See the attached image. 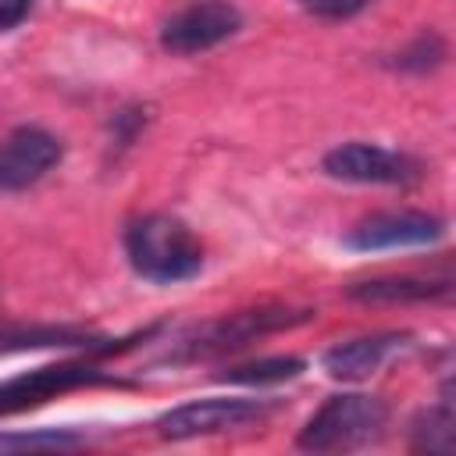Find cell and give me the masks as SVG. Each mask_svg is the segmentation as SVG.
I'll return each instance as SVG.
<instances>
[{"label":"cell","instance_id":"8fae6325","mask_svg":"<svg viewBox=\"0 0 456 456\" xmlns=\"http://www.w3.org/2000/svg\"><path fill=\"white\" fill-rule=\"evenodd\" d=\"M349 299L356 303H417V299H435L449 296V281H424V278H367L346 289Z\"/></svg>","mask_w":456,"mask_h":456},{"label":"cell","instance_id":"4fadbf2b","mask_svg":"<svg viewBox=\"0 0 456 456\" xmlns=\"http://www.w3.org/2000/svg\"><path fill=\"white\" fill-rule=\"evenodd\" d=\"M413 449H428V452H449L452 449V406H449V399L417 417Z\"/></svg>","mask_w":456,"mask_h":456},{"label":"cell","instance_id":"52a82bcc","mask_svg":"<svg viewBox=\"0 0 456 456\" xmlns=\"http://www.w3.org/2000/svg\"><path fill=\"white\" fill-rule=\"evenodd\" d=\"M242 28V14L235 4L228 0H196L189 7H182L178 14H171L160 28V46L167 53L189 57V53H203L224 39H232Z\"/></svg>","mask_w":456,"mask_h":456},{"label":"cell","instance_id":"7a4b0ae2","mask_svg":"<svg viewBox=\"0 0 456 456\" xmlns=\"http://www.w3.org/2000/svg\"><path fill=\"white\" fill-rule=\"evenodd\" d=\"M388 406L378 395L363 392H342L331 395L299 431V449L310 452H346L370 445L385 435Z\"/></svg>","mask_w":456,"mask_h":456},{"label":"cell","instance_id":"2e32d148","mask_svg":"<svg viewBox=\"0 0 456 456\" xmlns=\"http://www.w3.org/2000/svg\"><path fill=\"white\" fill-rule=\"evenodd\" d=\"M310 14H317V18H331V21H338V18H353V14H360L363 7H370L374 0H299Z\"/></svg>","mask_w":456,"mask_h":456},{"label":"cell","instance_id":"5bb4252c","mask_svg":"<svg viewBox=\"0 0 456 456\" xmlns=\"http://www.w3.org/2000/svg\"><path fill=\"white\" fill-rule=\"evenodd\" d=\"M86 435L78 431H18V435H0V452H32V449H78Z\"/></svg>","mask_w":456,"mask_h":456},{"label":"cell","instance_id":"277c9868","mask_svg":"<svg viewBox=\"0 0 456 456\" xmlns=\"http://www.w3.org/2000/svg\"><path fill=\"white\" fill-rule=\"evenodd\" d=\"M89 385H121L114 374L100 370L89 360H75V363H50V367H36L25 370L18 378L0 381V417L18 413V410H32L39 403H50L71 388H89Z\"/></svg>","mask_w":456,"mask_h":456},{"label":"cell","instance_id":"ba28073f","mask_svg":"<svg viewBox=\"0 0 456 456\" xmlns=\"http://www.w3.org/2000/svg\"><path fill=\"white\" fill-rule=\"evenodd\" d=\"M445 235V221L424 210H388L360 221L342 242L349 249H403V246H431Z\"/></svg>","mask_w":456,"mask_h":456},{"label":"cell","instance_id":"5b68a950","mask_svg":"<svg viewBox=\"0 0 456 456\" xmlns=\"http://www.w3.org/2000/svg\"><path fill=\"white\" fill-rule=\"evenodd\" d=\"M321 167L324 175L338 182H356V185H410L424 171L417 157L385 150L374 142H342L324 153Z\"/></svg>","mask_w":456,"mask_h":456},{"label":"cell","instance_id":"7c38bea8","mask_svg":"<svg viewBox=\"0 0 456 456\" xmlns=\"http://www.w3.org/2000/svg\"><path fill=\"white\" fill-rule=\"evenodd\" d=\"M299 374H303V360L299 356H264V360H253V363L224 370L221 378L235 381V385H281V381H292Z\"/></svg>","mask_w":456,"mask_h":456},{"label":"cell","instance_id":"6da1fadb","mask_svg":"<svg viewBox=\"0 0 456 456\" xmlns=\"http://www.w3.org/2000/svg\"><path fill=\"white\" fill-rule=\"evenodd\" d=\"M125 253L139 278L157 285L189 281L203 267V246L182 217L146 214L125 228Z\"/></svg>","mask_w":456,"mask_h":456},{"label":"cell","instance_id":"8992f818","mask_svg":"<svg viewBox=\"0 0 456 456\" xmlns=\"http://www.w3.org/2000/svg\"><path fill=\"white\" fill-rule=\"evenodd\" d=\"M271 403L264 399H196L185 406H175L157 417V435L182 442V438H200V435H221L246 428L260 417H267Z\"/></svg>","mask_w":456,"mask_h":456},{"label":"cell","instance_id":"9a60e30c","mask_svg":"<svg viewBox=\"0 0 456 456\" xmlns=\"http://www.w3.org/2000/svg\"><path fill=\"white\" fill-rule=\"evenodd\" d=\"M442 53H445V46H442L435 36H420V39L399 57V64H403V68H417V71H424L428 64H438Z\"/></svg>","mask_w":456,"mask_h":456},{"label":"cell","instance_id":"e0dca14e","mask_svg":"<svg viewBox=\"0 0 456 456\" xmlns=\"http://www.w3.org/2000/svg\"><path fill=\"white\" fill-rule=\"evenodd\" d=\"M28 7H32V0H0V32L14 28L28 14Z\"/></svg>","mask_w":456,"mask_h":456},{"label":"cell","instance_id":"3957f363","mask_svg":"<svg viewBox=\"0 0 456 456\" xmlns=\"http://www.w3.org/2000/svg\"><path fill=\"white\" fill-rule=\"evenodd\" d=\"M314 310H296V306H256V310H239V314H224L203 328H196L192 335H185L178 342L175 353H167V360L182 363V360H203V356H217V353H232L249 346L260 335L292 328L310 321Z\"/></svg>","mask_w":456,"mask_h":456},{"label":"cell","instance_id":"30bf717a","mask_svg":"<svg viewBox=\"0 0 456 456\" xmlns=\"http://www.w3.org/2000/svg\"><path fill=\"white\" fill-rule=\"evenodd\" d=\"M406 346V335H395V331H385V335H363V338H349V342H338L331 346L321 363L331 378L338 381H363L367 374H374L392 353H399Z\"/></svg>","mask_w":456,"mask_h":456},{"label":"cell","instance_id":"9c48e42d","mask_svg":"<svg viewBox=\"0 0 456 456\" xmlns=\"http://www.w3.org/2000/svg\"><path fill=\"white\" fill-rule=\"evenodd\" d=\"M61 160V139L46 128L21 125L0 142V192L36 185Z\"/></svg>","mask_w":456,"mask_h":456}]
</instances>
